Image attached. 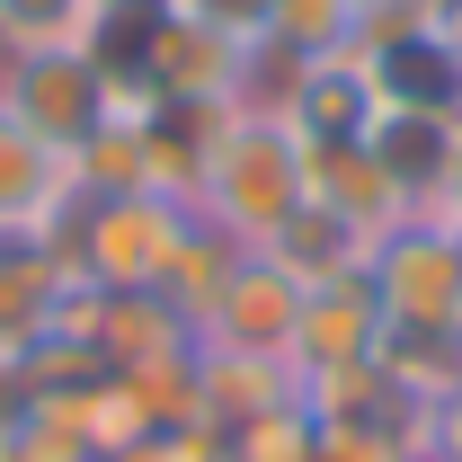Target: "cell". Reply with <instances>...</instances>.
<instances>
[{"label": "cell", "instance_id": "obj_1", "mask_svg": "<svg viewBox=\"0 0 462 462\" xmlns=\"http://www.w3.org/2000/svg\"><path fill=\"white\" fill-rule=\"evenodd\" d=\"M302 205H311V152H302V134L276 107L267 116L231 107L223 134H214V152H205V170H196V187H187V214L214 231V240H231V249L258 258Z\"/></svg>", "mask_w": 462, "mask_h": 462}, {"label": "cell", "instance_id": "obj_2", "mask_svg": "<svg viewBox=\"0 0 462 462\" xmlns=\"http://www.w3.org/2000/svg\"><path fill=\"white\" fill-rule=\"evenodd\" d=\"M196 240V214L170 187H125V196H80L71 205V276L89 293H161L170 267Z\"/></svg>", "mask_w": 462, "mask_h": 462}, {"label": "cell", "instance_id": "obj_3", "mask_svg": "<svg viewBox=\"0 0 462 462\" xmlns=\"http://www.w3.org/2000/svg\"><path fill=\"white\" fill-rule=\"evenodd\" d=\"M0 116H18L36 143H54V152H89L98 134L125 125L116 107V71L89 45H9L0 62Z\"/></svg>", "mask_w": 462, "mask_h": 462}, {"label": "cell", "instance_id": "obj_4", "mask_svg": "<svg viewBox=\"0 0 462 462\" xmlns=\"http://www.w3.org/2000/svg\"><path fill=\"white\" fill-rule=\"evenodd\" d=\"M374 302L392 329H462V231L436 214H409L374 240L365 258Z\"/></svg>", "mask_w": 462, "mask_h": 462}, {"label": "cell", "instance_id": "obj_5", "mask_svg": "<svg viewBox=\"0 0 462 462\" xmlns=\"http://www.w3.org/2000/svg\"><path fill=\"white\" fill-rule=\"evenodd\" d=\"M293 311H302V285L267 258H231V276L214 285V302L196 311V356H276L285 365L293 346Z\"/></svg>", "mask_w": 462, "mask_h": 462}, {"label": "cell", "instance_id": "obj_6", "mask_svg": "<svg viewBox=\"0 0 462 462\" xmlns=\"http://www.w3.org/2000/svg\"><path fill=\"white\" fill-rule=\"evenodd\" d=\"M80 205V161L36 143L18 116H0V249H54Z\"/></svg>", "mask_w": 462, "mask_h": 462}, {"label": "cell", "instance_id": "obj_7", "mask_svg": "<svg viewBox=\"0 0 462 462\" xmlns=\"http://www.w3.org/2000/svg\"><path fill=\"white\" fill-rule=\"evenodd\" d=\"M383 302H374V276H329V285H302V311H293V383H320V374H346V365H374L383 356Z\"/></svg>", "mask_w": 462, "mask_h": 462}, {"label": "cell", "instance_id": "obj_8", "mask_svg": "<svg viewBox=\"0 0 462 462\" xmlns=\"http://www.w3.org/2000/svg\"><path fill=\"white\" fill-rule=\"evenodd\" d=\"M285 401H302V383L276 356H196V427L231 436V427H249Z\"/></svg>", "mask_w": 462, "mask_h": 462}, {"label": "cell", "instance_id": "obj_9", "mask_svg": "<svg viewBox=\"0 0 462 462\" xmlns=\"http://www.w3.org/2000/svg\"><path fill=\"white\" fill-rule=\"evenodd\" d=\"M258 258H267V267H285L293 285H329V276H356V267L374 258V240L346 223V214H329V205L311 196V205H302V214L258 249Z\"/></svg>", "mask_w": 462, "mask_h": 462}, {"label": "cell", "instance_id": "obj_10", "mask_svg": "<svg viewBox=\"0 0 462 462\" xmlns=\"http://www.w3.org/2000/svg\"><path fill=\"white\" fill-rule=\"evenodd\" d=\"M311 445H320V418L302 401H285V409H267V418H249V427H231L223 462H311Z\"/></svg>", "mask_w": 462, "mask_h": 462}, {"label": "cell", "instance_id": "obj_11", "mask_svg": "<svg viewBox=\"0 0 462 462\" xmlns=\"http://www.w3.org/2000/svg\"><path fill=\"white\" fill-rule=\"evenodd\" d=\"M98 462H223V436L214 427H152V436H134Z\"/></svg>", "mask_w": 462, "mask_h": 462}, {"label": "cell", "instance_id": "obj_12", "mask_svg": "<svg viewBox=\"0 0 462 462\" xmlns=\"http://www.w3.org/2000/svg\"><path fill=\"white\" fill-rule=\"evenodd\" d=\"M418 462H462V392L427 409V427H418Z\"/></svg>", "mask_w": 462, "mask_h": 462}, {"label": "cell", "instance_id": "obj_13", "mask_svg": "<svg viewBox=\"0 0 462 462\" xmlns=\"http://www.w3.org/2000/svg\"><path fill=\"white\" fill-rule=\"evenodd\" d=\"M311 462H418V454H409V445H383V436H338V427H320Z\"/></svg>", "mask_w": 462, "mask_h": 462}, {"label": "cell", "instance_id": "obj_14", "mask_svg": "<svg viewBox=\"0 0 462 462\" xmlns=\"http://www.w3.org/2000/svg\"><path fill=\"white\" fill-rule=\"evenodd\" d=\"M427 36L445 45V54L462 62V0H436V18H427Z\"/></svg>", "mask_w": 462, "mask_h": 462}, {"label": "cell", "instance_id": "obj_15", "mask_svg": "<svg viewBox=\"0 0 462 462\" xmlns=\"http://www.w3.org/2000/svg\"><path fill=\"white\" fill-rule=\"evenodd\" d=\"M436 223L462 231V143H454V170H445V187H436Z\"/></svg>", "mask_w": 462, "mask_h": 462}, {"label": "cell", "instance_id": "obj_16", "mask_svg": "<svg viewBox=\"0 0 462 462\" xmlns=\"http://www.w3.org/2000/svg\"><path fill=\"white\" fill-rule=\"evenodd\" d=\"M80 9H89V18H107V9H125V0H80Z\"/></svg>", "mask_w": 462, "mask_h": 462}]
</instances>
